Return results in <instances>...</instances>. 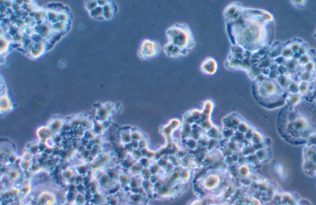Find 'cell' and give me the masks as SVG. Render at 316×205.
<instances>
[{
  "label": "cell",
  "instance_id": "cell-14",
  "mask_svg": "<svg viewBox=\"0 0 316 205\" xmlns=\"http://www.w3.org/2000/svg\"><path fill=\"white\" fill-rule=\"evenodd\" d=\"M315 68V65L313 62H308L306 66V69H307V72H312Z\"/></svg>",
  "mask_w": 316,
  "mask_h": 205
},
{
  "label": "cell",
  "instance_id": "cell-7",
  "mask_svg": "<svg viewBox=\"0 0 316 205\" xmlns=\"http://www.w3.org/2000/svg\"><path fill=\"white\" fill-rule=\"evenodd\" d=\"M37 135L41 140H44L46 141L48 139L52 138L54 134L51 131L48 126H42L38 129Z\"/></svg>",
  "mask_w": 316,
  "mask_h": 205
},
{
  "label": "cell",
  "instance_id": "cell-17",
  "mask_svg": "<svg viewBox=\"0 0 316 205\" xmlns=\"http://www.w3.org/2000/svg\"><path fill=\"white\" fill-rule=\"evenodd\" d=\"M300 61L303 63V64H308L310 61V57L308 56V55H303L302 57H301L300 58Z\"/></svg>",
  "mask_w": 316,
  "mask_h": 205
},
{
  "label": "cell",
  "instance_id": "cell-5",
  "mask_svg": "<svg viewBox=\"0 0 316 205\" xmlns=\"http://www.w3.org/2000/svg\"><path fill=\"white\" fill-rule=\"evenodd\" d=\"M164 50L168 56L172 57H175L180 55H184L185 54L184 52H185L186 53L187 52V51L182 50V49L179 48V47L174 45L171 43H169V44L165 46Z\"/></svg>",
  "mask_w": 316,
  "mask_h": 205
},
{
  "label": "cell",
  "instance_id": "cell-4",
  "mask_svg": "<svg viewBox=\"0 0 316 205\" xmlns=\"http://www.w3.org/2000/svg\"><path fill=\"white\" fill-rule=\"evenodd\" d=\"M65 122L60 118H55L51 119L48 124V128L55 135L61 131Z\"/></svg>",
  "mask_w": 316,
  "mask_h": 205
},
{
  "label": "cell",
  "instance_id": "cell-21",
  "mask_svg": "<svg viewBox=\"0 0 316 205\" xmlns=\"http://www.w3.org/2000/svg\"><path fill=\"white\" fill-rule=\"evenodd\" d=\"M310 77L312 78V76H311V75L309 72H306V73H304L303 75V76H302L303 79L306 80V81H308L309 79H311V78H310Z\"/></svg>",
  "mask_w": 316,
  "mask_h": 205
},
{
  "label": "cell",
  "instance_id": "cell-19",
  "mask_svg": "<svg viewBox=\"0 0 316 205\" xmlns=\"http://www.w3.org/2000/svg\"><path fill=\"white\" fill-rule=\"evenodd\" d=\"M298 51L300 52V54H302V55H305V54L307 52V48L306 46H300Z\"/></svg>",
  "mask_w": 316,
  "mask_h": 205
},
{
  "label": "cell",
  "instance_id": "cell-2",
  "mask_svg": "<svg viewBox=\"0 0 316 205\" xmlns=\"http://www.w3.org/2000/svg\"><path fill=\"white\" fill-rule=\"evenodd\" d=\"M160 48L159 44L153 41L145 40L142 44L140 53L141 58L148 59L156 56L159 52Z\"/></svg>",
  "mask_w": 316,
  "mask_h": 205
},
{
  "label": "cell",
  "instance_id": "cell-11",
  "mask_svg": "<svg viewBox=\"0 0 316 205\" xmlns=\"http://www.w3.org/2000/svg\"><path fill=\"white\" fill-rule=\"evenodd\" d=\"M90 14L92 17H94V18H98V17L102 16L103 14V7H102L100 6L97 7L95 9H94L93 10H92L90 12Z\"/></svg>",
  "mask_w": 316,
  "mask_h": 205
},
{
  "label": "cell",
  "instance_id": "cell-1",
  "mask_svg": "<svg viewBox=\"0 0 316 205\" xmlns=\"http://www.w3.org/2000/svg\"><path fill=\"white\" fill-rule=\"evenodd\" d=\"M170 43L182 50L188 51L194 45L191 31L186 25H175L167 30Z\"/></svg>",
  "mask_w": 316,
  "mask_h": 205
},
{
  "label": "cell",
  "instance_id": "cell-18",
  "mask_svg": "<svg viewBox=\"0 0 316 205\" xmlns=\"http://www.w3.org/2000/svg\"><path fill=\"white\" fill-rule=\"evenodd\" d=\"M292 52H292V49H291L290 48L285 49L284 51V52H283L284 55H285V56H286V57H290V56H292Z\"/></svg>",
  "mask_w": 316,
  "mask_h": 205
},
{
  "label": "cell",
  "instance_id": "cell-16",
  "mask_svg": "<svg viewBox=\"0 0 316 205\" xmlns=\"http://www.w3.org/2000/svg\"><path fill=\"white\" fill-rule=\"evenodd\" d=\"M300 46H300V45H299V44H298V43H293V44H292V45L291 46L290 49H292V52H296V51H298V50H299V49H300Z\"/></svg>",
  "mask_w": 316,
  "mask_h": 205
},
{
  "label": "cell",
  "instance_id": "cell-13",
  "mask_svg": "<svg viewBox=\"0 0 316 205\" xmlns=\"http://www.w3.org/2000/svg\"><path fill=\"white\" fill-rule=\"evenodd\" d=\"M98 2L97 1H88L86 4V7L87 9L90 12L91 10L95 9L97 7H98Z\"/></svg>",
  "mask_w": 316,
  "mask_h": 205
},
{
  "label": "cell",
  "instance_id": "cell-12",
  "mask_svg": "<svg viewBox=\"0 0 316 205\" xmlns=\"http://www.w3.org/2000/svg\"><path fill=\"white\" fill-rule=\"evenodd\" d=\"M69 20V15L67 12L64 11V12H59L58 14V22L68 23Z\"/></svg>",
  "mask_w": 316,
  "mask_h": 205
},
{
  "label": "cell",
  "instance_id": "cell-15",
  "mask_svg": "<svg viewBox=\"0 0 316 205\" xmlns=\"http://www.w3.org/2000/svg\"><path fill=\"white\" fill-rule=\"evenodd\" d=\"M114 11H110V12H103V17L104 19H111L113 15H114Z\"/></svg>",
  "mask_w": 316,
  "mask_h": 205
},
{
  "label": "cell",
  "instance_id": "cell-20",
  "mask_svg": "<svg viewBox=\"0 0 316 205\" xmlns=\"http://www.w3.org/2000/svg\"><path fill=\"white\" fill-rule=\"evenodd\" d=\"M97 2H98V6H100L102 7H105L106 5H107V4L109 3V2L107 1H97Z\"/></svg>",
  "mask_w": 316,
  "mask_h": 205
},
{
  "label": "cell",
  "instance_id": "cell-3",
  "mask_svg": "<svg viewBox=\"0 0 316 205\" xmlns=\"http://www.w3.org/2000/svg\"><path fill=\"white\" fill-rule=\"evenodd\" d=\"M217 69V65L216 61L213 59L209 58L203 62L201 65V69L204 73L212 75L215 73Z\"/></svg>",
  "mask_w": 316,
  "mask_h": 205
},
{
  "label": "cell",
  "instance_id": "cell-8",
  "mask_svg": "<svg viewBox=\"0 0 316 205\" xmlns=\"http://www.w3.org/2000/svg\"><path fill=\"white\" fill-rule=\"evenodd\" d=\"M119 137L120 141L125 144H129L132 142V130L131 129H122L120 131Z\"/></svg>",
  "mask_w": 316,
  "mask_h": 205
},
{
  "label": "cell",
  "instance_id": "cell-10",
  "mask_svg": "<svg viewBox=\"0 0 316 205\" xmlns=\"http://www.w3.org/2000/svg\"><path fill=\"white\" fill-rule=\"evenodd\" d=\"M68 25H69L68 23L58 22L56 23L51 24V26L52 29L54 31L64 33L66 31V28L68 27Z\"/></svg>",
  "mask_w": 316,
  "mask_h": 205
},
{
  "label": "cell",
  "instance_id": "cell-6",
  "mask_svg": "<svg viewBox=\"0 0 316 205\" xmlns=\"http://www.w3.org/2000/svg\"><path fill=\"white\" fill-rule=\"evenodd\" d=\"M46 49V45L45 44L42 43H35L28 54L31 57L37 58L41 56L45 52Z\"/></svg>",
  "mask_w": 316,
  "mask_h": 205
},
{
  "label": "cell",
  "instance_id": "cell-9",
  "mask_svg": "<svg viewBox=\"0 0 316 205\" xmlns=\"http://www.w3.org/2000/svg\"><path fill=\"white\" fill-rule=\"evenodd\" d=\"M12 108V105L9 98L6 96L1 97V112H7Z\"/></svg>",
  "mask_w": 316,
  "mask_h": 205
}]
</instances>
